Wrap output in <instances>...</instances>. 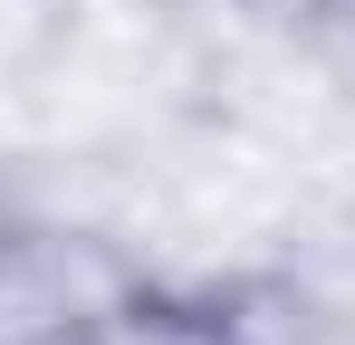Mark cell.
Returning <instances> with one entry per match:
<instances>
[{
  "instance_id": "6da1fadb",
  "label": "cell",
  "mask_w": 355,
  "mask_h": 345,
  "mask_svg": "<svg viewBox=\"0 0 355 345\" xmlns=\"http://www.w3.org/2000/svg\"><path fill=\"white\" fill-rule=\"evenodd\" d=\"M135 269L67 230H0V345H87Z\"/></svg>"
},
{
  "instance_id": "7a4b0ae2",
  "label": "cell",
  "mask_w": 355,
  "mask_h": 345,
  "mask_svg": "<svg viewBox=\"0 0 355 345\" xmlns=\"http://www.w3.org/2000/svg\"><path fill=\"white\" fill-rule=\"evenodd\" d=\"M87 345H240V326L221 307H202V297H164V288H125L116 307L96 317V336Z\"/></svg>"
}]
</instances>
